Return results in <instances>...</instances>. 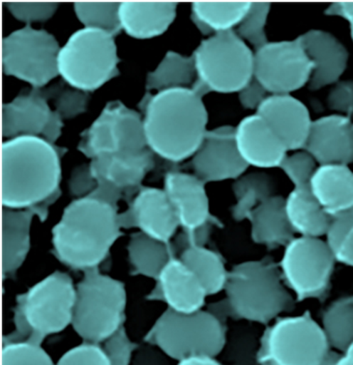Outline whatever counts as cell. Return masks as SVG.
I'll list each match as a JSON object with an SVG mask.
<instances>
[{
  "mask_svg": "<svg viewBox=\"0 0 353 365\" xmlns=\"http://www.w3.org/2000/svg\"><path fill=\"white\" fill-rule=\"evenodd\" d=\"M201 96L192 88H174L152 95L139 103L144 113L147 145L162 158L179 163L193 157L206 134L209 113Z\"/></svg>",
  "mask_w": 353,
  "mask_h": 365,
  "instance_id": "cell-1",
  "label": "cell"
},
{
  "mask_svg": "<svg viewBox=\"0 0 353 365\" xmlns=\"http://www.w3.org/2000/svg\"><path fill=\"white\" fill-rule=\"evenodd\" d=\"M68 148L43 137L20 136L2 143L1 200L6 209L36 207L60 193V159Z\"/></svg>",
  "mask_w": 353,
  "mask_h": 365,
  "instance_id": "cell-2",
  "label": "cell"
},
{
  "mask_svg": "<svg viewBox=\"0 0 353 365\" xmlns=\"http://www.w3.org/2000/svg\"><path fill=\"white\" fill-rule=\"evenodd\" d=\"M120 228L112 205L95 198H79L65 207L52 230L54 250L73 268H97L122 236Z\"/></svg>",
  "mask_w": 353,
  "mask_h": 365,
  "instance_id": "cell-3",
  "label": "cell"
},
{
  "mask_svg": "<svg viewBox=\"0 0 353 365\" xmlns=\"http://www.w3.org/2000/svg\"><path fill=\"white\" fill-rule=\"evenodd\" d=\"M225 292L226 300L211 307L218 319L229 314L268 324L295 307V298L282 280L279 266L270 259L236 264L228 274Z\"/></svg>",
  "mask_w": 353,
  "mask_h": 365,
  "instance_id": "cell-4",
  "label": "cell"
},
{
  "mask_svg": "<svg viewBox=\"0 0 353 365\" xmlns=\"http://www.w3.org/2000/svg\"><path fill=\"white\" fill-rule=\"evenodd\" d=\"M193 57L197 78L191 88L201 97L211 91L239 93L254 78V52L236 31L205 38Z\"/></svg>",
  "mask_w": 353,
  "mask_h": 365,
  "instance_id": "cell-5",
  "label": "cell"
},
{
  "mask_svg": "<svg viewBox=\"0 0 353 365\" xmlns=\"http://www.w3.org/2000/svg\"><path fill=\"white\" fill-rule=\"evenodd\" d=\"M115 36L99 29L72 34L58 54L61 79L76 90L91 93L120 75Z\"/></svg>",
  "mask_w": 353,
  "mask_h": 365,
  "instance_id": "cell-6",
  "label": "cell"
},
{
  "mask_svg": "<svg viewBox=\"0 0 353 365\" xmlns=\"http://www.w3.org/2000/svg\"><path fill=\"white\" fill-rule=\"evenodd\" d=\"M84 272L76 287L72 326L84 341L97 344L122 328L127 295L122 282L102 275L97 268Z\"/></svg>",
  "mask_w": 353,
  "mask_h": 365,
  "instance_id": "cell-7",
  "label": "cell"
},
{
  "mask_svg": "<svg viewBox=\"0 0 353 365\" xmlns=\"http://www.w3.org/2000/svg\"><path fill=\"white\" fill-rule=\"evenodd\" d=\"M322 328L309 312L278 319L262 339L263 365H332L339 355L330 351Z\"/></svg>",
  "mask_w": 353,
  "mask_h": 365,
  "instance_id": "cell-8",
  "label": "cell"
},
{
  "mask_svg": "<svg viewBox=\"0 0 353 365\" xmlns=\"http://www.w3.org/2000/svg\"><path fill=\"white\" fill-rule=\"evenodd\" d=\"M75 302L76 287L70 276L51 274L20 297L16 317L18 330L31 334L29 342L40 344L47 335L72 325Z\"/></svg>",
  "mask_w": 353,
  "mask_h": 365,
  "instance_id": "cell-9",
  "label": "cell"
},
{
  "mask_svg": "<svg viewBox=\"0 0 353 365\" xmlns=\"http://www.w3.org/2000/svg\"><path fill=\"white\" fill-rule=\"evenodd\" d=\"M152 335L162 352L179 361L195 356L215 358L226 341L221 319L204 310L184 314L168 309L157 322Z\"/></svg>",
  "mask_w": 353,
  "mask_h": 365,
  "instance_id": "cell-10",
  "label": "cell"
},
{
  "mask_svg": "<svg viewBox=\"0 0 353 365\" xmlns=\"http://www.w3.org/2000/svg\"><path fill=\"white\" fill-rule=\"evenodd\" d=\"M59 51L54 36L25 25L2 41L4 73L27 82L33 88H44L59 75Z\"/></svg>",
  "mask_w": 353,
  "mask_h": 365,
  "instance_id": "cell-11",
  "label": "cell"
},
{
  "mask_svg": "<svg viewBox=\"0 0 353 365\" xmlns=\"http://www.w3.org/2000/svg\"><path fill=\"white\" fill-rule=\"evenodd\" d=\"M336 262L327 241L297 237L285 246L279 269L284 284L300 302L325 296Z\"/></svg>",
  "mask_w": 353,
  "mask_h": 365,
  "instance_id": "cell-12",
  "label": "cell"
},
{
  "mask_svg": "<svg viewBox=\"0 0 353 365\" xmlns=\"http://www.w3.org/2000/svg\"><path fill=\"white\" fill-rule=\"evenodd\" d=\"M300 36L268 42L254 51V79L270 95H291L309 84L314 72Z\"/></svg>",
  "mask_w": 353,
  "mask_h": 365,
  "instance_id": "cell-13",
  "label": "cell"
},
{
  "mask_svg": "<svg viewBox=\"0 0 353 365\" xmlns=\"http://www.w3.org/2000/svg\"><path fill=\"white\" fill-rule=\"evenodd\" d=\"M90 164L98 188L88 197L102 200L117 210L122 193L140 188L145 175L154 168V153L148 148L141 153L102 154Z\"/></svg>",
  "mask_w": 353,
  "mask_h": 365,
  "instance_id": "cell-14",
  "label": "cell"
},
{
  "mask_svg": "<svg viewBox=\"0 0 353 365\" xmlns=\"http://www.w3.org/2000/svg\"><path fill=\"white\" fill-rule=\"evenodd\" d=\"M63 127V118L50 108L42 88H31L27 93H21L2 106L4 138L42 135L48 143L56 145Z\"/></svg>",
  "mask_w": 353,
  "mask_h": 365,
  "instance_id": "cell-15",
  "label": "cell"
},
{
  "mask_svg": "<svg viewBox=\"0 0 353 365\" xmlns=\"http://www.w3.org/2000/svg\"><path fill=\"white\" fill-rule=\"evenodd\" d=\"M195 175L202 182L238 180L245 175L247 165L239 155L236 143V128L221 125L207 130L201 145L192 159Z\"/></svg>",
  "mask_w": 353,
  "mask_h": 365,
  "instance_id": "cell-16",
  "label": "cell"
},
{
  "mask_svg": "<svg viewBox=\"0 0 353 365\" xmlns=\"http://www.w3.org/2000/svg\"><path fill=\"white\" fill-rule=\"evenodd\" d=\"M120 227H138L143 234L169 243L181 225L176 210L165 190L140 187L125 213L118 214Z\"/></svg>",
  "mask_w": 353,
  "mask_h": 365,
  "instance_id": "cell-17",
  "label": "cell"
},
{
  "mask_svg": "<svg viewBox=\"0 0 353 365\" xmlns=\"http://www.w3.org/2000/svg\"><path fill=\"white\" fill-rule=\"evenodd\" d=\"M305 152L318 165L353 163V120L352 118L332 114L312 123Z\"/></svg>",
  "mask_w": 353,
  "mask_h": 365,
  "instance_id": "cell-18",
  "label": "cell"
},
{
  "mask_svg": "<svg viewBox=\"0 0 353 365\" xmlns=\"http://www.w3.org/2000/svg\"><path fill=\"white\" fill-rule=\"evenodd\" d=\"M288 150H304L312 120L304 103L291 95H270L256 111Z\"/></svg>",
  "mask_w": 353,
  "mask_h": 365,
  "instance_id": "cell-19",
  "label": "cell"
},
{
  "mask_svg": "<svg viewBox=\"0 0 353 365\" xmlns=\"http://www.w3.org/2000/svg\"><path fill=\"white\" fill-rule=\"evenodd\" d=\"M236 143L247 165L261 170L280 168L288 152L272 128L256 113L236 125Z\"/></svg>",
  "mask_w": 353,
  "mask_h": 365,
  "instance_id": "cell-20",
  "label": "cell"
},
{
  "mask_svg": "<svg viewBox=\"0 0 353 365\" xmlns=\"http://www.w3.org/2000/svg\"><path fill=\"white\" fill-rule=\"evenodd\" d=\"M164 190L176 210L184 232H193L209 222L216 223L209 213L205 182L195 175L169 171L166 175Z\"/></svg>",
  "mask_w": 353,
  "mask_h": 365,
  "instance_id": "cell-21",
  "label": "cell"
},
{
  "mask_svg": "<svg viewBox=\"0 0 353 365\" xmlns=\"http://www.w3.org/2000/svg\"><path fill=\"white\" fill-rule=\"evenodd\" d=\"M300 36L315 67L307 84L309 90H321L340 81L349 58L345 46L332 34L320 29H311Z\"/></svg>",
  "mask_w": 353,
  "mask_h": 365,
  "instance_id": "cell-22",
  "label": "cell"
},
{
  "mask_svg": "<svg viewBox=\"0 0 353 365\" xmlns=\"http://www.w3.org/2000/svg\"><path fill=\"white\" fill-rule=\"evenodd\" d=\"M158 280L159 294L173 312L191 314L204 307L207 297L204 285L181 259H171Z\"/></svg>",
  "mask_w": 353,
  "mask_h": 365,
  "instance_id": "cell-23",
  "label": "cell"
},
{
  "mask_svg": "<svg viewBox=\"0 0 353 365\" xmlns=\"http://www.w3.org/2000/svg\"><path fill=\"white\" fill-rule=\"evenodd\" d=\"M310 188L321 207L332 218L353 210V171L348 165H318Z\"/></svg>",
  "mask_w": 353,
  "mask_h": 365,
  "instance_id": "cell-24",
  "label": "cell"
},
{
  "mask_svg": "<svg viewBox=\"0 0 353 365\" xmlns=\"http://www.w3.org/2000/svg\"><path fill=\"white\" fill-rule=\"evenodd\" d=\"M176 2H120V16L122 31L139 40L162 36L176 17Z\"/></svg>",
  "mask_w": 353,
  "mask_h": 365,
  "instance_id": "cell-25",
  "label": "cell"
},
{
  "mask_svg": "<svg viewBox=\"0 0 353 365\" xmlns=\"http://www.w3.org/2000/svg\"><path fill=\"white\" fill-rule=\"evenodd\" d=\"M247 220L251 223L253 241L268 250L285 247L295 238V232L285 211V198L282 196L273 195L262 202L251 212Z\"/></svg>",
  "mask_w": 353,
  "mask_h": 365,
  "instance_id": "cell-26",
  "label": "cell"
},
{
  "mask_svg": "<svg viewBox=\"0 0 353 365\" xmlns=\"http://www.w3.org/2000/svg\"><path fill=\"white\" fill-rule=\"evenodd\" d=\"M34 207L2 210V272H16L22 266L31 247V227Z\"/></svg>",
  "mask_w": 353,
  "mask_h": 365,
  "instance_id": "cell-27",
  "label": "cell"
},
{
  "mask_svg": "<svg viewBox=\"0 0 353 365\" xmlns=\"http://www.w3.org/2000/svg\"><path fill=\"white\" fill-rule=\"evenodd\" d=\"M285 211L295 234L309 238L327 236L332 217L319 205L310 185L293 187L285 198Z\"/></svg>",
  "mask_w": 353,
  "mask_h": 365,
  "instance_id": "cell-28",
  "label": "cell"
},
{
  "mask_svg": "<svg viewBox=\"0 0 353 365\" xmlns=\"http://www.w3.org/2000/svg\"><path fill=\"white\" fill-rule=\"evenodd\" d=\"M197 78L195 59L184 56L177 52L168 51L156 70L149 72L147 77V91H168L174 88H189Z\"/></svg>",
  "mask_w": 353,
  "mask_h": 365,
  "instance_id": "cell-29",
  "label": "cell"
},
{
  "mask_svg": "<svg viewBox=\"0 0 353 365\" xmlns=\"http://www.w3.org/2000/svg\"><path fill=\"white\" fill-rule=\"evenodd\" d=\"M232 190L236 197L232 217L236 221H243L248 219L255 207L275 195V182L268 173L254 171L236 180Z\"/></svg>",
  "mask_w": 353,
  "mask_h": 365,
  "instance_id": "cell-30",
  "label": "cell"
},
{
  "mask_svg": "<svg viewBox=\"0 0 353 365\" xmlns=\"http://www.w3.org/2000/svg\"><path fill=\"white\" fill-rule=\"evenodd\" d=\"M182 264L204 285L207 296L216 295L226 287L228 274L220 255L206 250L204 246H195L181 251Z\"/></svg>",
  "mask_w": 353,
  "mask_h": 365,
  "instance_id": "cell-31",
  "label": "cell"
},
{
  "mask_svg": "<svg viewBox=\"0 0 353 365\" xmlns=\"http://www.w3.org/2000/svg\"><path fill=\"white\" fill-rule=\"evenodd\" d=\"M127 250L137 272L157 279L166 264L172 259L168 243L150 238L141 232L132 236Z\"/></svg>",
  "mask_w": 353,
  "mask_h": 365,
  "instance_id": "cell-32",
  "label": "cell"
},
{
  "mask_svg": "<svg viewBox=\"0 0 353 365\" xmlns=\"http://www.w3.org/2000/svg\"><path fill=\"white\" fill-rule=\"evenodd\" d=\"M117 101L108 103L99 118L85 131L82 132L78 150L93 160L102 154H112L116 147L115 124Z\"/></svg>",
  "mask_w": 353,
  "mask_h": 365,
  "instance_id": "cell-33",
  "label": "cell"
},
{
  "mask_svg": "<svg viewBox=\"0 0 353 365\" xmlns=\"http://www.w3.org/2000/svg\"><path fill=\"white\" fill-rule=\"evenodd\" d=\"M321 328L330 348L345 352L353 344V297L332 303L323 312Z\"/></svg>",
  "mask_w": 353,
  "mask_h": 365,
  "instance_id": "cell-34",
  "label": "cell"
},
{
  "mask_svg": "<svg viewBox=\"0 0 353 365\" xmlns=\"http://www.w3.org/2000/svg\"><path fill=\"white\" fill-rule=\"evenodd\" d=\"M252 2H193L191 16L214 34L234 31L247 15Z\"/></svg>",
  "mask_w": 353,
  "mask_h": 365,
  "instance_id": "cell-35",
  "label": "cell"
},
{
  "mask_svg": "<svg viewBox=\"0 0 353 365\" xmlns=\"http://www.w3.org/2000/svg\"><path fill=\"white\" fill-rule=\"evenodd\" d=\"M115 153H141L148 148L143 120L140 114L117 101L115 124Z\"/></svg>",
  "mask_w": 353,
  "mask_h": 365,
  "instance_id": "cell-36",
  "label": "cell"
},
{
  "mask_svg": "<svg viewBox=\"0 0 353 365\" xmlns=\"http://www.w3.org/2000/svg\"><path fill=\"white\" fill-rule=\"evenodd\" d=\"M120 6V2H75L74 11L84 29H99L116 36L122 31Z\"/></svg>",
  "mask_w": 353,
  "mask_h": 365,
  "instance_id": "cell-37",
  "label": "cell"
},
{
  "mask_svg": "<svg viewBox=\"0 0 353 365\" xmlns=\"http://www.w3.org/2000/svg\"><path fill=\"white\" fill-rule=\"evenodd\" d=\"M48 101L53 102L56 109L63 120H70L85 113L90 101V93L76 90L65 83L63 79L49 88H42Z\"/></svg>",
  "mask_w": 353,
  "mask_h": 365,
  "instance_id": "cell-38",
  "label": "cell"
},
{
  "mask_svg": "<svg viewBox=\"0 0 353 365\" xmlns=\"http://www.w3.org/2000/svg\"><path fill=\"white\" fill-rule=\"evenodd\" d=\"M325 237L336 262L353 268V210L332 218Z\"/></svg>",
  "mask_w": 353,
  "mask_h": 365,
  "instance_id": "cell-39",
  "label": "cell"
},
{
  "mask_svg": "<svg viewBox=\"0 0 353 365\" xmlns=\"http://www.w3.org/2000/svg\"><path fill=\"white\" fill-rule=\"evenodd\" d=\"M272 4L268 2H252L243 21L236 29V34L255 50L268 44L265 26Z\"/></svg>",
  "mask_w": 353,
  "mask_h": 365,
  "instance_id": "cell-40",
  "label": "cell"
},
{
  "mask_svg": "<svg viewBox=\"0 0 353 365\" xmlns=\"http://www.w3.org/2000/svg\"><path fill=\"white\" fill-rule=\"evenodd\" d=\"M1 365H56L40 344L13 342L2 349Z\"/></svg>",
  "mask_w": 353,
  "mask_h": 365,
  "instance_id": "cell-41",
  "label": "cell"
},
{
  "mask_svg": "<svg viewBox=\"0 0 353 365\" xmlns=\"http://www.w3.org/2000/svg\"><path fill=\"white\" fill-rule=\"evenodd\" d=\"M280 168L293 182V187L306 186L310 185L313 173L317 168V163L305 150H298L287 156Z\"/></svg>",
  "mask_w": 353,
  "mask_h": 365,
  "instance_id": "cell-42",
  "label": "cell"
},
{
  "mask_svg": "<svg viewBox=\"0 0 353 365\" xmlns=\"http://www.w3.org/2000/svg\"><path fill=\"white\" fill-rule=\"evenodd\" d=\"M4 4L15 19L26 25L51 19L59 6L56 2H6Z\"/></svg>",
  "mask_w": 353,
  "mask_h": 365,
  "instance_id": "cell-43",
  "label": "cell"
},
{
  "mask_svg": "<svg viewBox=\"0 0 353 365\" xmlns=\"http://www.w3.org/2000/svg\"><path fill=\"white\" fill-rule=\"evenodd\" d=\"M56 365H111L106 353L95 344H81L63 354Z\"/></svg>",
  "mask_w": 353,
  "mask_h": 365,
  "instance_id": "cell-44",
  "label": "cell"
},
{
  "mask_svg": "<svg viewBox=\"0 0 353 365\" xmlns=\"http://www.w3.org/2000/svg\"><path fill=\"white\" fill-rule=\"evenodd\" d=\"M330 110L352 118L353 114V80H343L334 84L327 98Z\"/></svg>",
  "mask_w": 353,
  "mask_h": 365,
  "instance_id": "cell-45",
  "label": "cell"
},
{
  "mask_svg": "<svg viewBox=\"0 0 353 365\" xmlns=\"http://www.w3.org/2000/svg\"><path fill=\"white\" fill-rule=\"evenodd\" d=\"M104 342L102 350L106 353L111 365L130 364L133 344L130 342L122 328Z\"/></svg>",
  "mask_w": 353,
  "mask_h": 365,
  "instance_id": "cell-46",
  "label": "cell"
},
{
  "mask_svg": "<svg viewBox=\"0 0 353 365\" xmlns=\"http://www.w3.org/2000/svg\"><path fill=\"white\" fill-rule=\"evenodd\" d=\"M98 188V182L91 173L90 164H82L73 170L70 179V192L73 196L85 198Z\"/></svg>",
  "mask_w": 353,
  "mask_h": 365,
  "instance_id": "cell-47",
  "label": "cell"
},
{
  "mask_svg": "<svg viewBox=\"0 0 353 365\" xmlns=\"http://www.w3.org/2000/svg\"><path fill=\"white\" fill-rule=\"evenodd\" d=\"M268 96L270 93L264 90L263 86L256 79L253 78L246 88L239 91L238 100L243 108L257 111Z\"/></svg>",
  "mask_w": 353,
  "mask_h": 365,
  "instance_id": "cell-48",
  "label": "cell"
},
{
  "mask_svg": "<svg viewBox=\"0 0 353 365\" xmlns=\"http://www.w3.org/2000/svg\"><path fill=\"white\" fill-rule=\"evenodd\" d=\"M214 222H209L204 227L197 228L193 232H182L175 240V247L177 250H186L189 247L195 246H204L205 242L209 238L211 232V225Z\"/></svg>",
  "mask_w": 353,
  "mask_h": 365,
  "instance_id": "cell-49",
  "label": "cell"
},
{
  "mask_svg": "<svg viewBox=\"0 0 353 365\" xmlns=\"http://www.w3.org/2000/svg\"><path fill=\"white\" fill-rule=\"evenodd\" d=\"M327 16H338L350 24V31H353V2H334L325 11Z\"/></svg>",
  "mask_w": 353,
  "mask_h": 365,
  "instance_id": "cell-50",
  "label": "cell"
},
{
  "mask_svg": "<svg viewBox=\"0 0 353 365\" xmlns=\"http://www.w3.org/2000/svg\"><path fill=\"white\" fill-rule=\"evenodd\" d=\"M179 365H222L218 364L215 358L206 357V356H195V357L186 358L179 361Z\"/></svg>",
  "mask_w": 353,
  "mask_h": 365,
  "instance_id": "cell-51",
  "label": "cell"
},
{
  "mask_svg": "<svg viewBox=\"0 0 353 365\" xmlns=\"http://www.w3.org/2000/svg\"><path fill=\"white\" fill-rule=\"evenodd\" d=\"M332 365H353V353L345 352L338 356Z\"/></svg>",
  "mask_w": 353,
  "mask_h": 365,
  "instance_id": "cell-52",
  "label": "cell"
},
{
  "mask_svg": "<svg viewBox=\"0 0 353 365\" xmlns=\"http://www.w3.org/2000/svg\"><path fill=\"white\" fill-rule=\"evenodd\" d=\"M191 19H192L194 24L196 25V27H197V29H199L200 33L204 34V36H213V34H214V31H211V29H209V27H207L206 25L204 24V23H202L201 21H199V20L196 19V18L193 17V16H191Z\"/></svg>",
  "mask_w": 353,
  "mask_h": 365,
  "instance_id": "cell-53",
  "label": "cell"
},
{
  "mask_svg": "<svg viewBox=\"0 0 353 365\" xmlns=\"http://www.w3.org/2000/svg\"><path fill=\"white\" fill-rule=\"evenodd\" d=\"M345 352L353 353V344H352V346H349V348L347 349V350L345 351ZM345 352H344V353H345Z\"/></svg>",
  "mask_w": 353,
  "mask_h": 365,
  "instance_id": "cell-54",
  "label": "cell"
},
{
  "mask_svg": "<svg viewBox=\"0 0 353 365\" xmlns=\"http://www.w3.org/2000/svg\"><path fill=\"white\" fill-rule=\"evenodd\" d=\"M350 34H352V40L353 42V31H350Z\"/></svg>",
  "mask_w": 353,
  "mask_h": 365,
  "instance_id": "cell-55",
  "label": "cell"
}]
</instances>
